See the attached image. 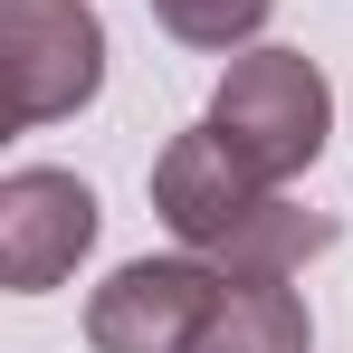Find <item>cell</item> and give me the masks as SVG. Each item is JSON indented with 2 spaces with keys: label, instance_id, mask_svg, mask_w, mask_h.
<instances>
[{
  "label": "cell",
  "instance_id": "obj_1",
  "mask_svg": "<svg viewBox=\"0 0 353 353\" xmlns=\"http://www.w3.org/2000/svg\"><path fill=\"white\" fill-rule=\"evenodd\" d=\"M210 124H220L268 181H296L325 153V134H334V86H325V67L305 58V48H248V58H230V77H220Z\"/></svg>",
  "mask_w": 353,
  "mask_h": 353
},
{
  "label": "cell",
  "instance_id": "obj_6",
  "mask_svg": "<svg viewBox=\"0 0 353 353\" xmlns=\"http://www.w3.org/2000/svg\"><path fill=\"white\" fill-rule=\"evenodd\" d=\"M191 353H315L305 296H296L287 277H230Z\"/></svg>",
  "mask_w": 353,
  "mask_h": 353
},
{
  "label": "cell",
  "instance_id": "obj_5",
  "mask_svg": "<svg viewBox=\"0 0 353 353\" xmlns=\"http://www.w3.org/2000/svg\"><path fill=\"white\" fill-rule=\"evenodd\" d=\"M96 191L77 172H48V163H29V172L0 181V287L10 296H48L58 277H77V258L96 248Z\"/></svg>",
  "mask_w": 353,
  "mask_h": 353
},
{
  "label": "cell",
  "instance_id": "obj_7",
  "mask_svg": "<svg viewBox=\"0 0 353 353\" xmlns=\"http://www.w3.org/2000/svg\"><path fill=\"white\" fill-rule=\"evenodd\" d=\"M325 248H334V220H325V210H287V201H268L239 239L210 248V268H220V277H296V268L325 258Z\"/></svg>",
  "mask_w": 353,
  "mask_h": 353
},
{
  "label": "cell",
  "instance_id": "obj_8",
  "mask_svg": "<svg viewBox=\"0 0 353 353\" xmlns=\"http://www.w3.org/2000/svg\"><path fill=\"white\" fill-rule=\"evenodd\" d=\"M268 10L277 0H153V19L172 29L181 48H248L268 29Z\"/></svg>",
  "mask_w": 353,
  "mask_h": 353
},
{
  "label": "cell",
  "instance_id": "obj_2",
  "mask_svg": "<svg viewBox=\"0 0 353 353\" xmlns=\"http://www.w3.org/2000/svg\"><path fill=\"white\" fill-rule=\"evenodd\" d=\"M105 86V19L86 0H0V105L10 124H58Z\"/></svg>",
  "mask_w": 353,
  "mask_h": 353
},
{
  "label": "cell",
  "instance_id": "obj_3",
  "mask_svg": "<svg viewBox=\"0 0 353 353\" xmlns=\"http://www.w3.org/2000/svg\"><path fill=\"white\" fill-rule=\"evenodd\" d=\"M268 201H277V181L258 172L210 115L191 124V134H172L163 163H153V220H163L181 248H201V258H210L220 239H239Z\"/></svg>",
  "mask_w": 353,
  "mask_h": 353
},
{
  "label": "cell",
  "instance_id": "obj_4",
  "mask_svg": "<svg viewBox=\"0 0 353 353\" xmlns=\"http://www.w3.org/2000/svg\"><path fill=\"white\" fill-rule=\"evenodd\" d=\"M220 268L191 248V258H134L105 287L86 296V344L96 353H191L210 305H220Z\"/></svg>",
  "mask_w": 353,
  "mask_h": 353
}]
</instances>
